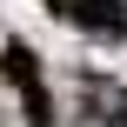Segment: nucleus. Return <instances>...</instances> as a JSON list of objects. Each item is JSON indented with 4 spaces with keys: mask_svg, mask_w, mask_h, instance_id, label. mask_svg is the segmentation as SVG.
<instances>
[{
    "mask_svg": "<svg viewBox=\"0 0 127 127\" xmlns=\"http://www.w3.org/2000/svg\"><path fill=\"white\" fill-rule=\"evenodd\" d=\"M60 13H67L74 27H87V33H107V40L127 33V7L121 0H60Z\"/></svg>",
    "mask_w": 127,
    "mask_h": 127,
    "instance_id": "1",
    "label": "nucleus"
},
{
    "mask_svg": "<svg viewBox=\"0 0 127 127\" xmlns=\"http://www.w3.org/2000/svg\"><path fill=\"white\" fill-rule=\"evenodd\" d=\"M0 67H7V74H13V80H20V87H40V74H33V54H27V47H20V40H13V47H7V60H0Z\"/></svg>",
    "mask_w": 127,
    "mask_h": 127,
    "instance_id": "2",
    "label": "nucleus"
}]
</instances>
